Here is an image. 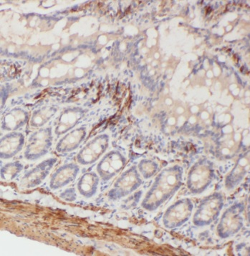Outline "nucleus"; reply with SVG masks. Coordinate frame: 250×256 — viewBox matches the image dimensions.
Returning a JSON list of instances; mask_svg holds the SVG:
<instances>
[{"mask_svg":"<svg viewBox=\"0 0 250 256\" xmlns=\"http://www.w3.org/2000/svg\"><path fill=\"white\" fill-rule=\"evenodd\" d=\"M23 164L20 162H9L1 169V178L5 181L13 180L23 171Z\"/></svg>","mask_w":250,"mask_h":256,"instance_id":"19","label":"nucleus"},{"mask_svg":"<svg viewBox=\"0 0 250 256\" xmlns=\"http://www.w3.org/2000/svg\"><path fill=\"white\" fill-rule=\"evenodd\" d=\"M76 197V192H75V189L67 190L66 192L62 195V198L67 201L75 200Z\"/></svg>","mask_w":250,"mask_h":256,"instance_id":"21","label":"nucleus"},{"mask_svg":"<svg viewBox=\"0 0 250 256\" xmlns=\"http://www.w3.org/2000/svg\"><path fill=\"white\" fill-rule=\"evenodd\" d=\"M53 141L51 128H41L32 134L28 140L25 156L29 160H36L43 157L49 150Z\"/></svg>","mask_w":250,"mask_h":256,"instance_id":"7","label":"nucleus"},{"mask_svg":"<svg viewBox=\"0 0 250 256\" xmlns=\"http://www.w3.org/2000/svg\"><path fill=\"white\" fill-rule=\"evenodd\" d=\"M138 170L141 177L144 179H149L153 177L158 171V166L151 160H142L138 164Z\"/></svg>","mask_w":250,"mask_h":256,"instance_id":"20","label":"nucleus"},{"mask_svg":"<svg viewBox=\"0 0 250 256\" xmlns=\"http://www.w3.org/2000/svg\"><path fill=\"white\" fill-rule=\"evenodd\" d=\"M28 113L21 108H15L5 114L2 120L4 130L13 131L23 127L28 121Z\"/></svg>","mask_w":250,"mask_h":256,"instance_id":"14","label":"nucleus"},{"mask_svg":"<svg viewBox=\"0 0 250 256\" xmlns=\"http://www.w3.org/2000/svg\"><path fill=\"white\" fill-rule=\"evenodd\" d=\"M184 171L179 166L163 170L155 178L141 204L145 210H157L179 190L183 182Z\"/></svg>","mask_w":250,"mask_h":256,"instance_id":"1","label":"nucleus"},{"mask_svg":"<svg viewBox=\"0 0 250 256\" xmlns=\"http://www.w3.org/2000/svg\"><path fill=\"white\" fill-rule=\"evenodd\" d=\"M84 116V110L80 108H71L65 110L56 120L55 132L58 136L66 134L71 130Z\"/></svg>","mask_w":250,"mask_h":256,"instance_id":"11","label":"nucleus"},{"mask_svg":"<svg viewBox=\"0 0 250 256\" xmlns=\"http://www.w3.org/2000/svg\"><path fill=\"white\" fill-rule=\"evenodd\" d=\"M126 162V159L120 152L113 151L106 154L98 164L96 168L100 178L103 181L111 180L121 172Z\"/></svg>","mask_w":250,"mask_h":256,"instance_id":"9","label":"nucleus"},{"mask_svg":"<svg viewBox=\"0 0 250 256\" xmlns=\"http://www.w3.org/2000/svg\"><path fill=\"white\" fill-rule=\"evenodd\" d=\"M100 184V177L96 172H89L83 174L77 184L80 195L90 198L96 195Z\"/></svg>","mask_w":250,"mask_h":256,"instance_id":"15","label":"nucleus"},{"mask_svg":"<svg viewBox=\"0 0 250 256\" xmlns=\"http://www.w3.org/2000/svg\"><path fill=\"white\" fill-rule=\"evenodd\" d=\"M194 204L188 198L180 199L166 210L163 224L168 229H174L184 224L191 216Z\"/></svg>","mask_w":250,"mask_h":256,"instance_id":"6","label":"nucleus"},{"mask_svg":"<svg viewBox=\"0 0 250 256\" xmlns=\"http://www.w3.org/2000/svg\"><path fill=\"white\" fill-rule=\"evenodd\" d=\"M85 128H77L65 136L57 144L56 149L59 152H71L81 144L86 136Z\"/></svg>","mask_w":250,"mask_h":256,"instance_id":"16","label":"nucleus"},{"mask_svg":"<svg viewBox=\"0 0 250 256\" xmlns=\"http://www.w3.org/2000/svg\"><path fill=\"white\" fill-rule=\"evenodd\" d=\"M243 212L244 206L241 204H234L225 211L216 228L219 237L230 238L241 230L244 224Z\"/></svg>","mask_w":250,"mask_h":256,"instance_id":"5","label":"nucleus"},{"mask_svg":"<svg viewBox=\"0 0 250 256\" xmlns=\"http://www.w3.org/2000/svg\"><path fill=\"white\" fill-rule=\"evenodd\" d=\"M224 206V198L214 192L201 201L195 212L193 222L197 226H209L217 218Z\"/></svg>","mask_w":250,"mask_h":256,"instance_id":"2","label":"nucleus"},{"mask_svg":"<svg viewBox=\"0 0 250 256\" xmlns=\"http://www.w3.org/2000/svg\"><path fill=\"white\" fill-rule=\"evenodd\" d=\"M143 184V179L137 168H131L123 172L113 184L108 192L111 200H117L123 198L136 190Z\"/></svg>","mask_w":250,"mask_h":256,"instance_id":"3","label":"nucleus"},{"mask_svg":"<svg viewBox=\"0 0 250 256\" xmlns=\"http://www.w3.org/2000/svg\"><path fill=\"white\" fill-rule=\"evenodd\" d=\"M108 141L106 134L98 136L80 151L77 160L83 166L94 164L107 149Z\"/></svg>","mask_w":250,"mask_h":256,"instance_id":"10","label":"nucleus"},{"mask_svg":"<svg viewBox=\"0 0 250 256\" xmlns=\"http://www.w3.org/2000/svg\"><path fill=\"white\" fill-rule=\"evenodd\" d=\"M56 108L53 106H45L35 111L31 118V126L33 128L43 127L56 114Z\"/></svg>","mask_w":250,"mask_h":256,"instance_id":"18","label":"nucleus"},{"mask_svg":"<svg viewBox=\"0 0 250 256\" xmlns=\"http://www.w3.org/2000/svg\"><path fill=\"white\" fill-rule=\"evenodd\" d=\"M79 171V167L75 164L61 166L52 174L50 187L52 190H59L66 187L76 179Z\"/></svg>","mask_w":250,"mask_h":256,"instance_id":"12","label":"nucleus"},{"mask_svg":"<svg viewBox=\"0 0 250 256\" xmlns=\"http://www.w3.org/2000/svg\"><path fill=\"white\" fill-rule=\"evenodd\" d=\"M214 177L212 164L209 162H199L190 170L187 177V187L190 192L200 194L209 187Z\"/></svg>","mask_w":250,"mask_h":256,"instance_id":"4","label":"nucleus"},{"mask_svg":"<svg viewBox=\"0 0 250 256\" xmlns=\"http://www.w3.org/2000/svg\"><path fill=\"white\" fill-rule=\"evenodd\" d=\"M25 138L19 132H12L6 134L1 140V158L10 159L18 154L23 148Z\"/></svg>","mask_w":250,"mask_h":256,"instance_id":"13","label":"nucleus"},{"mask_svg":"<svg viewBox=\"0 0 250 256\" xmlns=\"http://www.w3.org/2000/svg\"><path fill=\"white\" fill-rule=\"evenodd\" d=\"M56 162L57 159L49 158L37 164L36 167L28 170L23 176L20 187L22 189H31L41 184L51 174Z\"/></svg>","mask_w":250,"mask_h":256,"instance_id":"8","label":"nucleus"},{"mask_svg":"<svg viewBox=\"0 0 250 256\" xmlns=\"http://www.w3.org/2000/svg\"><path fill=\"white\" fill-rule=\"evenodd\" d=\"M248 164H249V162L246 160H241L238 162L234 169L226 176V180H225V186L226 188L228 190L234 189L241 182L246 174Z\"/></svg>","mask_w":250,"mask_h":256,"instance_id":"17","label":"nucleus"}]
</instances>
